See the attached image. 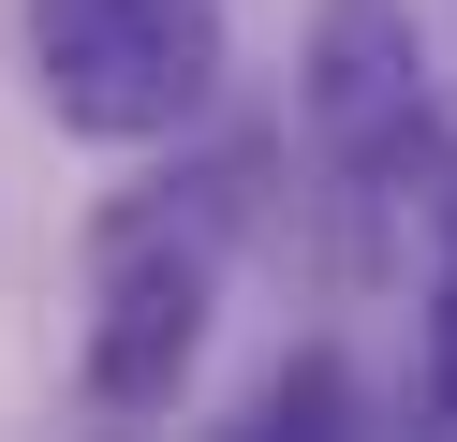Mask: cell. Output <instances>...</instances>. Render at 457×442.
<instances>
[{
  "mask_svg": "<svg viewBox=\"0 0 457 442\" xmlns=\"http://www.w3.org/2000/svg\"><path fill=\"white\" fill-rule=\"evenodd\" d=\"M30 88L60 133L148 147L178 118H207L221 88V15L207 0H30Z\"/></svg>",
  "mask_w": 457,
  "mask_h": 442,
  "instance_id": "cell-1",
  "label": "cell"
},
{
  "mask_svg": "<svg viewBox=\"0 0 457 442\" xmlns=\"http://www.w3.org/2000/svg\"><path fill=\"white\" fill-rule=\"evenodd\" d=\"M295 118H310V147L354 163V177L413 163V133H428V29H413V0H310Z\"/></svg>",
  "mask_w": 457,
  "mask_h": 442,
  "instance_id": "cell-2",
  "label": "cell"
},
{
  "mask_svg": "<svg viewBox=\"0 0 457 442\" xmlns=\"http://www.w3.org/2000/svg\"><path fill=\"white\" fill-rule=\"evenodd\" d=\"M207 295H221V265L192 236L119 221L104 236V310H89V398L104 413H178L192 354H207Z\"/></svg>",
  "mask_w": 457,
  "mask_h": 442,
  "instance_id": "cell-3",
  "label": "cell"
},
{
  "mask_svg": "<svg viewBox=\"0 0 457 442\" xmlns=\"http://www.w3.org/2000/svg\"><path fill=\"white\" fill-rule=\"evenodd\" d=\"M354 413V383H339V354H295V369L266 383V428H339Z\"/></svg>",
  "mask_w": 457,
  "mask_h": 442,
  "instance_id": "cell-4",
  "label": "cell"
},
{
  "mask_svg": "<svg viewBox=\"0 0 457 442\" xmlns=\"http://www.w3.org/2000/svg\"><path fill=\"white\" fill-rule=\"evenodd\" d=\"M428 413L457 428V280H443V310H428Z\"/></svg>",
  "mask_w": 457,
  "mask_h": 442,
  "instance_id": "cell-5",
  "label": "cell"
},
{
  "mask_svg": "<svg viewBox=\"0 0 457 442\" xmlns=\"http://www.w3.org/2000/svg\"><path fill=\"white\" fill-rule=\"evenodd\" d=\"M443 221H457V192H443Z\"/></svg>",
  "mask_w": 457,
  "mask_h": 442,
  "instance_id": "cell-6",
  "label": "cell"
}]
</instances>
